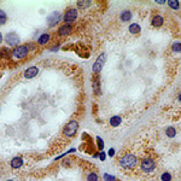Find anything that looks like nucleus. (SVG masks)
Returning <instances> with one entry per match:
<instances>
[{
    "instance_id": "22",
    "label": "nucleus",
    "mask_w": 181,
    "mask_h": 181,
    "mask_svg": "<svg viewBox=\"0 0 181 181\" xmlns=\"http://www.w3.org/2000/svg\"><path fill=\"white\" fill-rule=\"evenodd\" d=\"M87 181H98V175L94 174V173L89 174V175L87 176Z\"/></svg>"
},
{
    "instance_id": "8",
    "label": "nucleus",
    "mask_w": 181,
    "mask_h": 181,
    "mask_svg": "<svg viewBox=\"0 0 181 181\" xmlns=\"http://www.w3.org/2000/svg\"><path fill=\"white\" fill-rule=\"evenodd\" d=\"M59 21H60V13L59 12H57V11H55V12H52V13L48 16L47 23H48L50 27H53V25H56Z\"/></svg>"
},
{
    "instance_id": "23",
    "label": "nucleus",
    "mask_w": 181,
    "mask_h": 181,
    "mask_svg": "<svg viewBox=\"0 0 181 181\" xmlns=\"http://www.w3.org/2000/svg\"><path fill=\"white\" fill-rule=\"evenodd\" d=\"M170 180H172V176H170L169 173H164L162 175V181H170Z\"/></svg>"
},
{
    "instance_id": "4",
    "label": "nucleus",
    "mask_w": 181,
    "mask_h": 181,
    "mask_svg": "<svg viewBox=\"0 0 181 181\" xmlns=\"http://www.w3.org/2000/svg\"><path fill=\"white\" fill-rule=\"evenodd\" d=\"M77 10L76 9H69L65 13H64V17H63V21L66 23V24H69V23H73V22H75L76 18H77Z\"/></svg>"
},
{
    "instance_id": "1",
    "label": "nucleus",
    "mask_w": 181,
    "mask_h": 181,
    "mask_svg": "<svg viewBox=\"0 0 181 181\" xmlns=\"http://www.w3.org/2000/svg\"><path fill=\"white\" fill-rule=\"evenodd\" d=\"M137 157L134 155H126L120 160V165L126 169H132L137 165Z\"/></svg>"
},
{
    "instance_id": "13",
    "label": "nucleus",
    "mask_w": 181,
    "mask_h": 181,
    "mask_svg": "<svg viewBox=\"0 0 181 181\" xmlns=\"http://www.w3.org/2000/svg\"><path fill=\"white\" fill-rule=\"evenodd\" d=\"M121 123V117L120 116H114V117H111L110 119V124L112 126V127H119Z\"/></svg>"
},
{
    "instance_id": "31",
    "label": "nucleus",
    "mask_w": 181,
    "mask_h": 181,
    "mask_svg": "<svg viewBox=\"0 0 181 181\" xmlns=\"http://www.w3.org/2000/svg\"><path fill=\"white\" fill-rule=\"evenodd\" d=\"M9 181H12V180H9Z\"/></svg>"
},
{
    "instance_id": "16",
    "label": "nucleus",
    "mask_w": 181,
    "mask_h": 181,
    "mask_svg": "<svg viewBox=\"0 0 181 181\" xmlns=\"http://www.w3.org/2000/svg\"><path fill=\"white\" fill-rule=\"evenodd\" d=\"M129 32H130L132 34H137V33H139V32H140V27H139V24H130V25H129Z\"/></svg>"
},
{
    "instance_id": "30",
    "label": "nucleus",
    "mask_w": 181,
    "mask_h": 181,
    "mask_svg": "<svg viewBox=\"0 0 181 181\" xmlns=\"http://www.w3.org/2000/svg\"><path fill=\"white\" fill-rule=\"evenodd\" d=\"M179 100L181 101V94H180V96H179Z\"/></svg>"
},
{
    "instance_id": "28",
    "label": "nucleus",
    "mask_w": 181,
    "mask_h": 181,
    "mask_svg": "<svg viewBox=\"0 0 181 181\" xmlns=\"http://www.w3.org/2000/svg\"><path fill=\"white\" fill-rule=\"evenodd\" d=\"M157 2H158V4H163L164 1H163V0H157Z\"/></svg>"
},
{
    "instance_id": "11",
    "label": "nucleus",
    "mask_w": 181,
    "mask_h": 181,
    "mask_svg": "<svg viewBox=\"0 0 181 181\" xmlns=\"http://www.w3.org/2000/svg\"><path fill=\"white\" fill-rule=\"evenodd\" d=\"M50 39H51L50 34H42L40 38L38 39V43L39 45H45V43H47L50 41Z\"/></svg>"
},
{
    "instance_id": "18",
    "label": "nucleus",
    "mask_w": 181,
    "mask_h": 181,
    "mask_svg": "<svg viewBox=\"0 0 181 181\" xmlns=\"http://www.w3.org/2000/svg\"><path fill=\"white\" fill-rule=\"evenodd\" d=\"M6 21H7V16H6L5 11L0 10V25L5 24V23H6Z\"/></svg>"
},
{
    "instance_id": "12",
    "label": "nucleus",
    "mask_w": 181,
    "mask_h": 181,
    "mask_svg": "<svg viewBox=\"0 0 181 181\" xmlns=\"http://www.w3.org/2000/svg\"><path fill=\"white\" fill-rule=\"evenodd\" d=\"M22 164H23V161H22V158H20V157H15V158L11 161V167L15 168V169L22 167Z\"/></svg>"
},
{
    "instance_id": "21",
    "label": "nucleus",
    "mask_w": 181,
    "mask_h": 181,
    "mask_svg": "<svg viewBox=\"0 0 181 181\" xmlns=\"http://www.w3.org/2000/svg\"><path fill=\"white\" fill-rule=\"evenodd\" d=\"M173 51H175V52H181L180 42H174V43H173Z\"/></svg>"
},
{
    "instance_id": "17",
    "label": "nucleus",
    "mask_w": 181,
    "mask_h": 181,
    "mask_svg": "<svg viewBox=\"0 0 181 181\" xmlns=\"http://www.w3.org/2000/svg\"><path fill=\"white\" fill-rule=\"evenodd\" d=\"M132 18V12L130 11H124L121 15V21H130Z\"/></svg>"
},
{
    "instance_id": "9",
    "label": "nucleus",
    "mask_w": 181,
    "mask_h": 181,
    "mask_svg": "<svg viewBox=\"0 0 181 181\" xmlns=\"http://www.w3.org/2000/svg\"><path fill=\"white\" fill-rule=\"evenodd\" d=\"M38 73H39V68H36V66H30V68H28V69L24 71V77H25V79H33V77H35V76L38 75Z\"/></svg>"
},
{
    "instance_id": "3",
    "label": "nucleus",
    "mask_w": 181,
    "mask_h": 181,
    "mask_svg": "<svg viewBox=\"0 0 181 181\" xmlns=\"http://www.w3.org/2000/svg\"><path fill=\"white\" fill-rule=\"evenodd\" d=\"M77 129H79V123H77L76 121H70V122L64 127V129H63V135H64V137L71 138V137H74V135L76 134Z\"/></svg>"
},
{
    "instance_id": "26",
    "label": "nucleus",
    "mask_w": 181,
    "mask_h": 181,
    "mask_svg": "<svg viewBox=\"0 0 181 181\" xmlns=\"http://www.w3.org/2000/svg\"><path fill=\"white\" fill-rule=\"evenodd\" d=\"M114 153H115V150H114V149H110V150H109V156H110V157H112V156H114Z\"/></svg>"
},
{
    "instance_id": "10",
    "label": "nucleus",
    "mask_w": 181,
    "mask_h": 181,
    "mask_svg": "<svg viewBox=\"0 0 181 181\" xmlns=\"http://www.w3.org/2000/svg\"><path fill=\"white\" fill-rule=\"evenodd\" d=\"M71 30H73V27L70 25V24H63L62 27H59V29H58V35L59 36H65V35H68V34H70L71 33Z\"/></svg>"
},
{
    "instance_id": "25",
    "label": "nucleus",
    "mask_w": 181,
    "mask_h": 181,
    "mask_svg": "<svg viewBox=\"0 0 181 181\" xmlns=\"http://www.w3.org/2000/svg\"><path fill=\"white\" fill-rule=\"evenodd\" d=\"M97 140H98V144H99V146H98V147H99V149H103V147H104V142H103V140H101L100 138H99V137H98V138H97Z\"/></svg>"
},
{
    "instance_id": "6",
    "label": "nucleus",
    "mask_w": 181,
    "mask_h": 181,
    "mask_svg": "<svg viewBox=\"0 0 181 181\" xmlns=\"http://www.w3.org/2000/svg\"><path fill=\"white\" fill-rule=\"evenodd\" d=\"M105 60H106V55L105 53H101L100 56L97 58L96 63L93 64V71L94 73H99L103 65H104V63H105Z\"/></svg>"
},
{
    "instance_id": "7",
    "label": "nucleus",
    "mask_w": 181,
    "mask_h": 181,
    "mask_svg": "<svg viewBox=\"0 0 181 181\" xmlns=\"http://www.w3.org/2000/svg\"><path fill=\"white\" fill-rule=\"evenodd\" d=\"M5 41L10 46H15V45H17L20 42V36L16 33H10V34H7L5 36Z\"/></svg>"
},
{
    "instance_id": "27",
    "label": "nucleus",
    "mask_w": 181,
    "mask_h": 181,
    "mask_svg": "<svg viewBox=\"0 0 181 181\" xmlns=\"http://www.w3.org/2000/svg\"><path fill=\"white\" fill-rule=\"evenodd\" d=\"M105 156H106V155H105L104 152H101V153H100V160H101V161H104V160H105Z\"/></svg>"
},
{
    "instance_id": "14",
    "label": "nucleus",
    "mask_w": 181,
    "mask_h": 181,
    "mask_svg": "<svg viewBox=\"0 0 181 181\" xmlns=\"http://www.w3.org/2000/svg\"><path fill=\"white\" fill-rule=\"evenodd\" d=\"M162 24H163V18H162L161 16H155L153 20H152V25H155V27H161Z\"/></svg>"
},
{
    "instance_id": "2",
    "label": "nucleus",
    "mask_w": 181,
    "mask_h": 181,
    "mask_svg": "<svg viewBox=\"0 0 181 181\" xmlns=\"http://www.w3.org/2000/svg\"><path fill=\"white\" fill-rule=\"evenodd\" d=\"M28 52H29V47L27 45L17 46L12 50V58L13 59H23L28 56Z\"/></svg>"
},
{
    "instance_id": "24",
    "label": "nucleus",
    "mask_w": 181,
    "mask_h": 181,
    "mask_svg": "<svg viewBox=\"0 0 181 181\" xmlns=\"http://www.w3.org/2000/svg\"><path fill=\"white\" fill-rule=\"evenodd\" d=\"M104 180L105 181H116V178H114V176L110 175V174H105V175H104Z\"/></svg>"
},
{
    "instance_id": "19",
    "label": "nucleus",
    "mask_w": 181,
    "mask_h": 181,
    "mask_svg": "<svg viewBox=\"0 0 181 181\" xmlns=\"http://www.w3.org/2000/svg\"><path fill=\"white\" fill-rule=\"evenodd\" d=\"M168 4H169V6H170L172 9H175V10H178V9L180 7L179 1H176V0H169V1H168Z\"/></svg>"
},
{
    "instance_id": "29",
    "label": "nucleus",
    "mask_w": 181,
    "mask_h": 181,
    "mask_svg": "<svg viewBox=\"0 0 181 181\" xmlns=\"http://www.w3.org/2000/svg\"><path fill=\"white\" fill-rule=\"evenodd\" d=\"M1 41H2V35H1V33H0V43H1Z\"/></svg>"
},
{
    "instance_id": "5",
    "label": "nucleus",
    "mask_w": 181,
    "mask_h": 181,
    "mask_svg": "<svg viewBox=\"0 0 181 181\" xmlns=\"http://www.w3.org/2000/svg\"><path fill=\"white\" fill-rule=\"evenodd\" d=\"M141 169L145 172V173H151L153 169H155V162L152 161L151 158H146V160H144V161L141 162Z\"/></svg>"
},
{
    "instance_id": "15",
    "label": "nucleus",
    "mask_w": 181,
    "mask_h": 181,
    "mask_svg": "<svg viewBox=\"0 0 181 181\" xmlns=\"http://www.w3.org/2000/svg\"><path fill=\"white\" fill-rule=\"evenodd\" d=\"M165 134H167V137H169V138H174L175 134H176V130L174 129V127H168L167 130H165Z\"/></svg>"
},
{
    "instance_id": "20",
    "label": "nucleus",
    "mask_w": 181,
    "mask_h": 181,
    "mask_svg": "<svg viewBox=\"0 0 181 181\" xmlns=\"http://www.w3.org/2000/svg\"><path fill=\"white\" fill-rule=\"evenodd\" d=\"M89 5H91V1H79L77 2V7H80V9H86Z\"/></svg>"
}]
</instances>
